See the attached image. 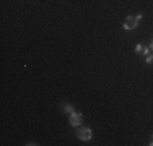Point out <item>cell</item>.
I'll list each match as a JSON object with an SVG mask.
<instances>
[{"mask_svg": "<svg viewBox=\"0 0 153 146\" xmlns=\"http://www.w3.org/2000/svg\"><path fill=\"white\" fill-rule=\"evenodd\" d=\"M140 20H142V15H137V16H127V20L124 21V28L129 29V31H130V29H135Z\"/></svg>", "mask_w": 153, "mask_h": 146, "instance_id": "1", "label": "cell"}, {"mask_svg": "<svg viewBox=\"0 0 153 146\" xmlns=\"http://www.w3.org/2000/svg\"><path fill=\"white\" fill-rule=\"evenodd\" d=\"M77 136H78L80 140L88 141V140H91V136H93V132H91L88 127H81V128L77 130Z\"/></svg>", "mask_w": 153, "mask_h": 146, "instance_id": "2", "label": "cell"}, {"mask_svg": "<svg viewBox=\"0 0 153 146\" xmlns=\"http://www.w3.org/2000/svg\"><path fill=\"white\" fill-rule=\"evenodd\" d=\"M81 120H83V117H81L80 112H72L70 114V125H72V127H78V125L81 124Z\"/></svg>", "mask_w": 153, "mask_h": 146, "instance_id": "3", "label": "cell"}, {"mask_svg": "<svg viewBox=\"0 0 153 146\" xmlns=\"http://www.w3.org/2000/svg\"><path fill=\"white\" fill-rule=\"evenodd\" d=\"M59 109H60L62 112H68V114H72V112H74V109H72V106H70L68 102H60Z\"/></svg>", "mask_w": 153, "mask_h": 146, "instance_id": "4", "label": "cell"}, {"mask_svg": "<svg viewBox=\"0 0 153 146\" xmlns=\"http://www.w3.org/2000/svg\"><path fill=\"white\" fill-rule=\"evenodd\" d=\"M135 52L137 54H142V55H148V54H150V52H148V47H145V45H137L135 47Z\"/></svg>", "mask_w": 153, "mask_h": 146, "instance_id": "5", "label": "cell"}, {"mask_svg": "<svg viewBox=\"0 0 153 146\" xmlns=\"http://www.w3.org/2000/svg\"><path fill=\"white\" fill-rule=\"evenodd\" d=\"M147 62L148 63H153V54H148V55H147Z\"/></svg>", "mask_w": 153, "mask_h": 146, "instance_id": "6", "label": "cell"}, {"mask_svg": "<svg viewBox=\"0 0 153 146\" xmlns=\"http://www.w3.org/2000/svg\"><path fill=\"white\" fill-rule=\"evenodd\" d=\"M150 51L153 52V41H152V44H150Z\"/></svg>", "mask_w": 153, "mask_h": 146, "instance_id": "7", "label": "cell"}, {"mask_svg": "<svg viewBox=\"0 0 153 146\" xmlns=\"http://www.w3.org/2000/svg\"><path fill=\"white\" fill-rule=\"evenodd\" d=\"M148 145H150V146H153V138H152V141H150V143H148Z\"/></svg>", "mask_w": 153, "mask_h": 146, "instance_id": "8", "label": "cell"}]
</instances>
